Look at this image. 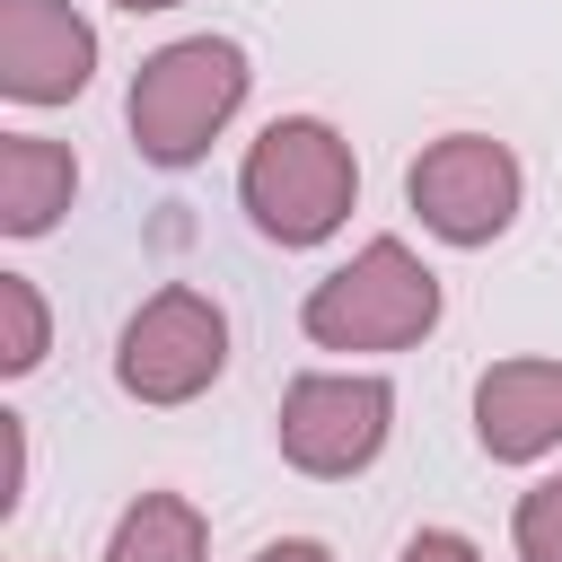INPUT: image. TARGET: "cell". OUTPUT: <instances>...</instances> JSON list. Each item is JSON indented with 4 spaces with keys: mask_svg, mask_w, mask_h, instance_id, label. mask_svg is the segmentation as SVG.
<instances>
[{
    "mask_svg": "<svg viewBox=\"0 0 562 562\" xmlns=\"http://www.w3.org/2000/svg\"><path fill=\"white\" fill-rule=\"evenodd\" d=\"M255 88V61L237 35H176L158 44L140 70H132V97H123V123H132V149L149 167H193L211 158V140L237 123Z\"/></svg>",
    "mask_w": 562,
    "mask_h": 562,
    "instance_id": "cell-1",
    "label": "cell"
},
{
    "mask_svg": "<svg viewBox=\"0 0 562 562\" xmlns=\"http://www.w3.org/2000/svg\"><path fill=\"white\" fill-rule=\"evenodd\" d=\"M237 202L272 246H325L360 202V158L325 114H272L246 140Z\"/></svg>",
    "mask_w": 562,
    "mask_h": 562,
    "instance_id": "cell-2",
    "label": "cell"
},
{
    "mask_svg": "<svg viewBox=\"0 0 562 562\" xmlns=\"http://www.w3.org/2000/svg\"><path fill=\"white\" fill-rule=\"evenodd\" d=\"M439 307H448L439 272L404 237H369L351 263H334L299 299V334L316 351H413L439 325Z\"/></svg>",
    "mask_w": 562,
    "mask_h": 562,
    "instance_id": "cell-3",
    "label": "cell"
},
{
    "mask_svg": "<svg viewBox=\"0 0 562 562\" xmlns=\"http://www.w3.org/2000/svg\"><path fill=\"white\" fill-rule=\"evenodd\" d=\"M386 430H395V386L378 369H307V378L281 386V413H272L281 465H299L316 483L369 474Z\"/></svg>",
    "mask_w": 562,
    "mask_h": 562,
    "instance_id": "cell-4",
    "label": "cell"
},
{
    "mask_svg": "<svg viewBox=\"0 0 562 562\" xmlns=\"http://www.w3.org/2000/svg\"><path fill=\"white\" fill-rule=\"evenodd\" d=\"M220 369H228V316L193 281L149 290L114 334V386L132 404H193Z\"/></svg>",
    "mask_w": 562,
    "mask_h": 562,
    "instance_id": "cell-5",
    "label": "cell"
},
{
    "mask_svg": "<svg viewBox=\"0 0 562 562\" xmlns=\"http://www.w3.org/2000/svg\"><path fill=\"white\" fill-rule=\"evenodd\" d=\"M404 202L439 246H492V237H509V220L527 202V167L492 132H439L404 167Z\"/></svg>",
    "mask_w": 562,
    "mask_h": 562,
    "instance_id": "cell-6",
    "label": "cell"
},
{
    "mask_svg": "<svg viewBox=\"0 0 562 562\" xmlns=\"http://www.w3.org/2000/svg\"><path fill=\"white\" fill-rule=\"evenodd\" d=\"M97 79V26L70 0H0V97L70 105Z\"/></svg>",
    "mask_w": 562,
    "mask_h": 562,
    "instance_id": "cell-7",
    "label": "cell"
},
{
    "mask_svg": "<svg viewBox=\"0 0 562 562\" xmlns=\"http://www.w3.org/2000/svg\"><path fill=\"white\" fill-rule=\"evenodd\" d=\"M474 439L492 465H536L562 448V360L518 351L474 378Z\"/></svg>",
    "mask_w": 562,
    "mask_h": 562,
    "instance_id": "cell-8",
    "label": "cell"
},
{
    "mask_svg": "<svg viewBox=\"0 0 562 562\" xmlns=\"http://www.w3.org/2000/svg\"><path fill=\"white\" fill-rule=\"evenodd\" d=\"M70 193H79V158H70L61 140H44V132H0V228H9V237L61 228Z\"/></svg>",
    "mask_w": 562,
    "mask_h": 562,
    "instance_id": "cell-9",
    "label": "cell"
},
{
    "mask_svg": "<svg viewBox=\"0 0 562 562\" xmlns=\"http://www.w3.org/2000/svg\"><path fill=\"white\" fill-rule=\"evenodd\" d=\"M105 562H211V527L184 492H140L114 536H105Z\"/></svg>",
    "mask_w": 562,
    "mask_h": 562,
    "instance_id": "cell-10",
    "label": "cell"
},
{
    "mask_svg": "<svg viewBox=\"0 0 562 562\" xmlns=\"http://www.w3.org/2000/svg\"><path fill=\"white\" fill-rule=\"evenodd\" d=\"M53 351V316H44V290L26 272H0V378H26L44 369Z\"/></svg>",
    "mask_w": 562,
    "mask_h": 562,
    "instance_id": "cell-11",
    "label": "cell"
},
{
    "mask_svg": "<svg viewBox=\"0 0 562 562\" xmlns=\"http://www.w3.org/2000/svg\"><path fill=\"white\" fill-rule=\"evenodd\" d=\"M509 544H518V562H562V465H553L544 483L518 492V509H509Z\"/></svg>",
    "mask_w": 562,
    "mask_h": 562,
    "instance_id": "cell-12",
    "label": "cell"
},
{
    "mask_svg": "<svg viewBox=\"0 0 562 562\" xmlns=\"http://www.w3.org/2000/svg\"><path fill=\"white\" fill-rule=\"evenodd\" d=\"M395 562H483V544L474 536H457V527H422V536H404V553Z\"/></svg>",
    "mask_w": 562,
    "mask_h": 562,
    "instance_id": "cell-13",
    "label": "cell"
},
{
    "mask_svg": "<svg viewBox=\"0 0 562 562\" xmlns=\"http://www.w3.org/2000/svg\"><path fill=\"white\" fill-rule=\"evenodd\" d=\"M0 448H9V474H0V509H18V501H26V422H18V413H0Z\"/></svg>",
    "mask_w": 562,
    "mask_h": 562,
    "instance_id": "cell-14",
    "label": "cell"
},
{
    "mask_svg": "<svg viewBox=\"0 0 562 562\" xmlns=\"http://www.w3.org/2000/svg\"><path fill=\"white\" fill-rule=\"evenodd\" d=\"M255 562H334V544H316V536H272V544H255Z\"/></svg>",
    "mask_w": 562,
    "mask_h": 562,
    "instance_id": "cell-15",
    "label": "cell"
},
{
    "mask_svg": "<svg viewBox=\"0 0 562 562\" xmlns=\"http://www.w3.org/2000/svg\"><path fill=\"white\" fill-rule=\"evenodd\" d=\"M114 9H132V18H149V9H176V0H114Z\"/></svg>",
    "mask_w": 562,
    "mask_h": 562,
    "instance_id": "cell-16",
    "label": "cell"
}]
</instances>
